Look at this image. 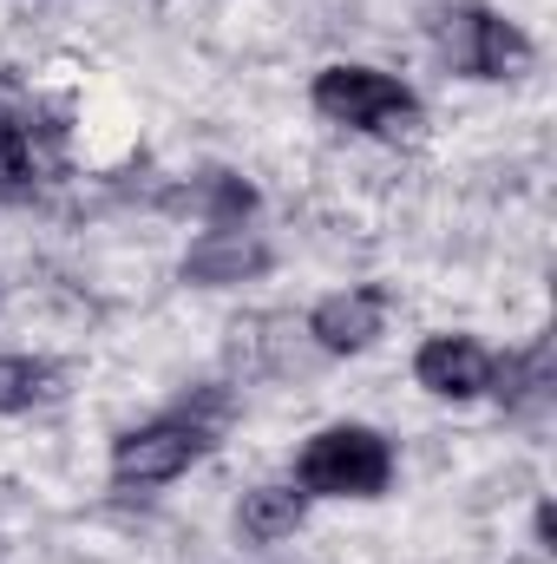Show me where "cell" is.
Returning <instances> with one entry per match:
<instances>
[{"label":"cell","mask_w":557,"mask_h":564,"mask_svg":"<svg viewBox=\"0 0 557 564\" xmlns=\"http://www.w3.org/2000/svg\"><path fill=\"white\" fill-rule=\"evenodd\" d=\"M308 112L321 126H335V132L381 139V144L419 139V126H426V106H419L414 86L381 73V66H361V59H328L308 79Z\"/></svg>","instance_id":"obj_1"},{"label":"cell","mask_w":557,"mask_h":564,"mask_svg":"<svg viewBox=\"0 0 557 564\" xmlns=\"http://www.w3.org/2000/svg\"><path fill=\"white\" fill-rule=\"evenodd\" d=\"M295 486L308 499H381L394 486V440L381 426H315L295 453Z\"/></svg>","instance_id":"obj_2"},{"label":"cell","mask_w":557,"mask_h":564,"mask_svg":"<svg viewBox=\"0 0 557 564\" xmlns=\"http://www.w3.org/2000/svg\"><path fill=\"white\" fill-rule=\"evenodd\" d=\"M433 53L452 79H525L538 66L532 33L512 13H492V7H472V0L433 13Z\"/></svg>","instance_id":"obj_3"},{"label":"cell","mask_w":557,"mask_h":564,"mask_svg":"<svg viewBox=\"0 0 557 564\" xmlns=\"http://www.w3.org/2000/svg\"><path fill=\"white\" fill-rule=\"evenodd\" d=\"M210 446H217V433L204 421H190V414H157V421L125 426V433L112 440L106 479H112V492H125V499L164 492V486H177L190 466H204Z\"/></svg>","instance_id":"obj_4"},{"label":"cell","mask_w":557,"mask_h":564,"mask_svg":"<svg viewBox=\"0 0 557 564\" xmlns=\"http://www.w3.org/2000/svg\"><path fill=\"white\" fill-rule=\"evenodd\" d=\"M387 315H394V295L374 289V282H348V289H328L302 328L315 341V355H368L381 335H387Z\"/></svg>","instance_id":"obj_5"},{"label":"cell","mask_w":557,"mask_h":564,"mask_svg":"<svg viewBox=\"0 0 557 564\" xmlns=\"http://www.w3.org/2000/svg\"><path fill=\"white\" fill-rule=\"evenodd\" d=\"M492 368H499V355L479 341V335H466V328H439V335H426L414 348V388L419 394H433V401H485L492 394Z\"/></svg>","instance_id":"obj_6"},{"label":"cell","mask_w":557,"mask_h":564,"mask_svg":"<svg viewBox=\"0 0 557 564\" xmlns=\"http://www.w3.org/2000/svg\"><path fill=\"white\" fill-rule=\"evenodd\" d=\"M263 270H270V243L250 224H223V230L190 237V250L177 263V276L190 282V289H243V282H256Z\"/></svg>","instance_id":"obj_7"},{"label":"cell","mask_w":557,"mask_h":564,"mask_svg":"<svg viewBox=\"0 0 557 564\" xmlns=\"http://www.w3.org/2000/svg\"><path fill=\"white\" fill-rule=\"evenodd\" d=\"M308 525V492L295 479H256L237 499V539L243 545H282Z\"/></svg>","instance_id":"obj_8"},{"label":"cell","mask_w":557,"mask_h":564,"mask_svg":"<svg viewBox=\"0 0 557 564\" xmlns=\"http://www.w3.org/2000/svg\"><path fill=\"white\" fill-rule=\"evenodd\" d=\"M66 394V368L46 355H0V421L33 414L40 401Z\"/></svg>","instance_id":"obj_9"},{"label":"cell","mask_w":557,"mask_h":564,"mask_svg":"<svg viewBox=\"0 0 557 564\" xmlns=\"http://www.w3.org/2000/svg\"><path fill=\"white\" fill-rule=\"evenodd\" d=\"M7 119H13V106H7V99H0V126H7Z\"/></svg>","instance_id":"obj_10"}]
</instances>
